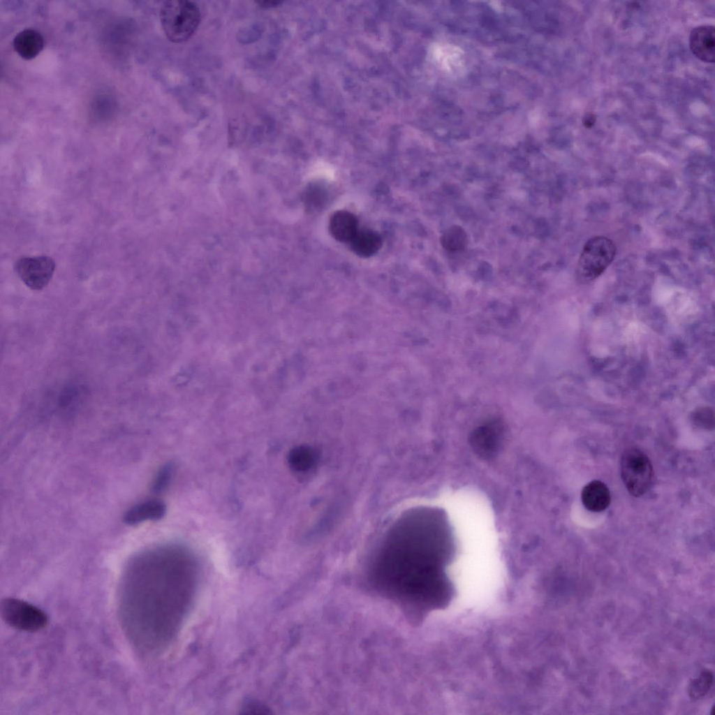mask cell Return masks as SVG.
Returning a JSON list of instances; mask_svg holds the SVG:
<instances>
[{"mask_svg":"<svg viewBox=\"0 0 715 715\" xmlns=\"http://www.w3.org/2000/svg\"><path fill=\"white\" fill-rule=\"evenodd\" d=\"M55 263L49 256L23 257L15 265V270L20 280L29 288L40 290L51 280Z\"/></svg>","mask_w":715,"mask_h":715,"instance_id":"obj_7","label":"cell"},{"mask_svg":"<svg viewBox=\"0 0 715 715\" xmlns=\"http://www.w3.org/2000/svg\"><path fill=\"white\" fill-rule=\"evenodd\" d=\"M257 3H258V4L260 7L266 8L272 7V6H274L277 4V2H276V1H258Z\"/></svg>","mask_w":715,"mask_h":715,"instance_id":"obj_22","label":"cell"},{"mask_svg":"<svg viewBox=\"0 0 715 715\" xmlns=\"http://www.w3.org/2000/svg\"><path fill=\"white\" fill-rule=\"evenodd\" d=\"M596 118L592 114H587L583 120V124L585 127L591 128L595 123Z\"/></svg>","mask_w":715,"mask_h":715,"instance_id":"obj_21","label":"cell"},{"mask_svg":"<svg viewBox=\"0 0 715 715\" xmlns=\"http://www.w3.org/2000/svg\"><path fill=\"white\" fill-rule=\"evenodd\" d=\"M382 240L380 235L369 230H359L349 243L351 249L357 255L369 257L381 248Z\"/></svg>","mask_w":715,"mask_h":715,"instance_id":"obj_13","label":"cell"},{"mask_svg":"<svg viewBox=\"0 0 715 715\" xmlns=\"http://www.w3.org/2000/svg\"><path fill=\"white\" fill-rule=\"evenodd\" d=\"M714 683V676L711 671H702L698 677L691 681L688 692L689 697L695 700L704 697L710 690Z\"/></svg>","mask_w":715,"mask_h":715,"instance_id":"obj_16","label":"cell"},{"mask_svg":"<svg viewBox=\"0 0 715 715\" xmlns=\"http://www.w3.org/2000/svg\"><path fill=\"white\" fill-rule=\"evenodd\" d=\"M692 53L702 61L714 63L715 57V30L712 25H700L693 28L689 36Z\"/></svg>","mask_w":715,"mask_h":715,"instance_id":"obj_8","label":"cell"},{"mask_svg":"<svg viewBox=\"0 0 715 715\" xmlns=\"http://www.w3.org/2000/svg\"><path fill=\"white\" fill-rule=\"evenodd\" d=\"M145 577V615L149 643L163 647L176 635L193 603L198 569L193 556L177 547L151 557Z\"/></svg>","mask_w":715,"mask_h":715,"instance_id":"obj_2","label":"cell"},{"mask_svg":"<svg viewBox=\"0 0 715 715\" xmlns=\"http://www.w3.org/2000/svg\"><path fill=\"white\" fill-rule=\"evenodd\" d=\"M621 480L633 496L645 494L651 488L654 469L649 457L640 450L630 448L624 450L620 460Z\"/></svg>","mask_w":715,"mask_h":715,"instance_id":"obj_4","label":"cell"},{"mask_svg":"<svg viewBox=\"0 0 715 715\" xmlns=\"http://www.w3.org/2000/svg\"><path fill=\"white\" fill-rule=\"evenodd\" d=\"M290 466L298 472L311 469L317 462V454L310 447L297 446L293 448L288 456Z\"/></svg>","mask_w":715,"mask_h":715,"instance_id":"obj_14","label":"cell"},{"mask_svg":"<svg viewBox=\"0 0 715 715\" xmlns=\"http://www.w3.org/2000/svg\"><path fill=\"white\" fill-rule=\"evenodd\" d=\"M440 242L442 247L448 251H460L466 246L467 235L462 226L454 225L443 233Z\"/></svg>","mask_w":715,"mask_h":715,"instance_id":"obj_15","label":"cell"},{"mask_svg":"<svg viewBox=\"0 0 715 715\" xmlns=\"http://www.w3.org/2000/svg\"><path fill=\"white\" fill-rule=\"evenodd\" d=\"M200 18L199 8L189 1H167L160 10L163 31L168 40L173 43L188 40L197 29Z\"/></svg>","mask_w":715,"mask_h":715,"instance_id":"obj_3","label":"cell"},{"mask_svg":"<svg viewBox=\"0 0 715 715\" xmlns=\"http://www.w3.org/2000/svg\"><path fill=\"white\" fill-rule=\"evenodd\" d=\"M242 713L243 714H268V708L266 706L260 704L253 700H246L242 707Z\"/></svg>","mask_w":715,"mask_h":715,"instance_id":"obj_19","label":"cell"},{"mask_svg":"<svg viewBox=\"0 0 715 715\" xmlns=\"http://www.w3.org/2000/svg\"><path fill=\"white\" fill-rule=\"evenodd\" d=\"M329 229L335 239L349 244L359 230L358 219L348 211H337L330 219Z\"/></svg>","mask_w":715,"mask_h":715,"instance_id":"obj_9","label":"cell"},{"mask_svg":"<svg viewBox=\"0 0 715 715\" xmlns=\"http://www.w3.org/2000/svg\"><path fill=\"white\" fill-rule=\"evenodd\" d=\"M581 498L584 506L594 513L605 510L611 501L610 492L607 485L596 480L589 482L583 487Z\"/></svg>","mask_w":715,"mask_h":715,"instance_id":"obj_10","label":"cell"},{"mask_svg":"<svg viewBox=\"0 0 715 715\" xmlns=\"http://www.w3.org/2000/svg\"><path fill=\"white\" fill-rule=\"evenodd\" d=\"M173 474V466L167 464L162 467L154 478L152 489L154 492L163 491L169 485Z\"/></svg>","mask_w":715,"mask_h":715,"instance_id":"obj_18","label":"cell"},{"mask_svg":"<svg viewBox=\"0 0 715 715\" xmlns=\"http://www.w3.org/2000/svg\"><path fill=\"white\" fill-rule=\"evenodd\" d=\"M695 420L702 428L710 429L714 427V413L710 410L702 409L696 413Z\"/></svg>","mask_w":715,"mask_h":715,"instance_id":"obj_20","label":"cell"},{"mask_svg":"<svg viewBox=\"0 0 715 715\" xmlns=\"http://www.w3.org/2000/svg\"><path fill=\"white\" fill-rule=\"evenodd\" d=\"M451 547L438 512L412 511L384 539L373 563V581L388 596L419 610L444 608L454 595L444 571Z\"/></svg>","mask_w":715,"mask_h":715,"instance_id":"obj_1","label":"cell"},{"mask_svg":"<svg viewBox=\"0 0 715 715\" xmlns=\"http://www.w3.org/2000/svg\"><path fill=\"white\" fill-rule=\"evenodd\" d=\"M616 254L614 242L605 236H596L584 245L577 264V272L584 279L598 277L611 264Z\"/></svg>","mask_w":715,"mask_h":715,"instance_id":"obj_5","label":"cell"},{"mask_svg":"<svg viewBox=\"0 0 715 715\" xmlns=\"http://www.w3.org/2000/svg\"><path fill=\"white\" fill-rule=\"evenodd\" d=\"M0 615L10 626L28 632L43 629L48 621L47 614L40 608L14 598H5L1 600Z\"/></svg>","mask_w":715,"mask_h":715,"instance_id":"obj_6","label":"cell"},{"mask_svg":"<svg viewBox=\"0 0 715 715\" xmlns=\"http://www.w3.org/2000/svg\"><path fill=\"white\" fill-rule=\"evenodd\" d=\"M498 427L496 425H489L480 427L475 434L474 439L476 445L480 447V450L484 452H489L494 448L498 436Z\"/></svg>","mask_w":715,"mask_h":715,"instance_id":"obj_17","label":"cell"},{"mask_svg":"<svg viewBox=\"0 0 715 715\" xmlns=\"http://www.w3.org/2000/svg\"><path fill=\"white\" fill-rule=\"evenodd\" d=\"M13 46L22 58L29 60L36 57L44 47V38L36 29L27 28L14 37Z\"/></svg>","mask_w":715,"mask_h":715,"instance_id":"obj_11","label":"cell"},{"mask_svg":"<svg viewBox=\"0 0 715 715\" xmlns=\"http://www.w3.org/2000/svg\"><path fill=\"white\" fill-rule=\"evenodd\" d=\"M165 513V505L157 499L141 502L130 508L124 516V522L135 525L147 520L161 519Z\"/></svg>","mask_w":715,"mask_h":715,"instance_id":"obj_12","label":"cell"}]
</instances>
